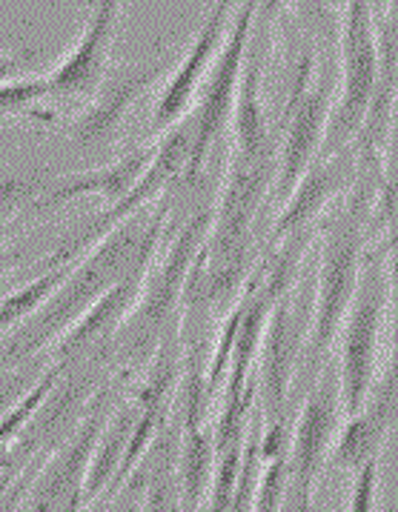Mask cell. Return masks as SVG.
<instances>
[{"label": "cell", "instance_id": "26", "mask_svg": "<svg viewBox=\"0 0 398 512\" xmlns=\"http://www.w3.org/2000/svg\"><path fill=\"white\" fill-rule=\"evenodd\" d=\"M29 61V55H15V52H0V83L15 81L21 69Z\"/></svg>", "mask_w": 398, "mask_h": 512}, {"label": "cell", "instance_id": "16", "mask_svg": "<svg viewBox=\"0 0 398 512\" xmlns=\"http://www.w3.org/2000/svg\"><path fill=\"white\" fill-rule=\"evenodd\" d=\"M141 412H144V407L132 398L126 407H121L104 424V430L95 441L92 458H89V470H86V504H92L121 470L124 455L129 450V441H132L135 427L141 421Z\"/></svg>", "mask_w": 398, "mask_h": 512}, {"label": "cell", "instance_id": "7", "mask_svg": "<svg viewBox=\"0 0 398 512\" xmlns=\"http://www.w3.org/2000/svg\"><path fill=\"white\" fill-rule=\"evenodd\" d=\"M189 149H192V132H189V121L184 118L178 126H172L167 135H161L155 141V155L149 161L147 172L138 178V184L132 186L121 201L109 204L92 221H86L78 232H72L55 252H49L41 261V269H58L66 267V264H75L86 249H92L101 238H106L115 226H121L126 218H132V215H138L147 206L155 204V198L169 184L184 178L189 164Z\"/></svg>", "mask_w": 398, "mask_h": 512}, {"label": "cell", "instance_id": "8", "mask_svg": "<svg viewBox=\"0 0 398 512\" xmlns=\"http://www.w3.org/2000/svg\"><path fill=\"white\" fill-rule=\"evenodd\" d=\"M304 272L275 301L270 321L264 329V341L258 349V364H255V381H258V401H261V421L273 424L284 418V407L290 398L295 375L301 372L304 349L310 338V315L313 301L304 298Z\"/></svg>", "mask_w": 398, "mask_h": 512}, {"label": "cell", "instance_id": "24", "mask_svg": "<svg viewBox=\"0 0 398 512\" xmlns=\"http://www.w3.org/2000/svg\"><path fill=\"white\" fill-rule=\"evenodd\" d=\"M290 6H293V0H258L252 32H255V35H264V38H273L275 23L281 21V15H284Z\"/></svg>", "mask_w": 398, "mask_h": 512}, {"label": "cell", "instance_id": "12", "mask_svg": "<svg viewBox=\"0 0 398 512\" xmlns=\"http://www.w3.org/2000/svg\"><path fill=\"white\" fill-rule=\"evenodd\" d=\"M169 63H172V55L158 52L155 58L144 63L109 69V75L98 86V92L89 98L84 112L69 126L72 144L81 149H92V146H101L109 138H115L126 115L132 112V106L141 101V95L149 86L167 72Z\"/></svg>", "mask_w": 398, "mask_h": 512}, {"label": "cell", "instance_id": "23", "mask_svg": "<svg viewBox=\"0 0 398 512\" xmlns=\"http://www.w3.org/2000/svg\"><path fill=\"white\" fill-rule=\"evenodd\" d=\"M378 492H381V461H373L353 472L347 512H378Z\"/></svg>", "mask_w": 398, "mask_h": 512}, {"label": "cell", "instance_id": "19", "mask_svg": "<svg viewBox=\"0 0 398 512\" xmlns=\"http://www.w3.org/2000/svg\"><path fill=\"white\" fill-rule=\"evenodd\" d=\"M72 264L58 269H43L41 275H35L32 281H26L23 287L15 292H9L6 298H0V335L6 329L18 327L21 321H26L29 315H35L38 309L46 304V298L61 287V281L66 278Z\"/></svg>", "mask_w": 398, "mask_h": 512}, {"label": "cell", "instance_id": "10", "mask_svg": "<svg viewBox=\"0 0 398 512\" xmlns=\"http://www.w3.org/2000/svg\"><path fill=\"white\" fill-rule=\"evenodd\" d=\"M232 12L235 9L227 3H212L210 15L201 23L192 46L184 52V58L172 66V75L167 78L158 101L152 106V118H149L147 126V135L152 141H158L172 126L184 121L189 115V106L198 101V92L210 75L212 63L227 41Z\"/></svg>", "mask_w": 398, "mask_h": 512}, {"label": "cell", "instance_id": "22", "mask_svg": "<svg viewBox=\"0 0 398 512\" xmlns=\"http://www.w3.org/2000/svg\"><path fill=\"white\" fill-rule=\"evenodd\" d=\"M43 98H52L49 75H29V78L0 83V118L21 115L23 109L35 106Z\"/></svg>", "mask_w": 398, "mask_h": 512}, {"label": "cell", "instance_id": "4", "mask_svg": "<svg viewBox=\"0 0 398 512\" xmlns=\"http://www.w3.org/2000/svg\"><path fill=\"white\" fill-rule=\"evenodd\" d=\"M378 66V12L373 0H344L338 23L336 103L321 155H333L344 146L356 144L376 98Z\"/></svg>", "mask_w": 398, "mask_h": 512}, {"label": "cell", "instance_id": "1", "mask_svg": "<svg viewBox=\"0 0 398 512\" xmlns=\"http://www.w3.org/2000/svg\"><path fill=\"white\" fill-rule=\"evenodd\" d=\"M169 206H155L152 212H138L126 218L124 224L115 226L106 238H101L92 249L69 267L61 287L55 289L46 304L35 315H29L12 341L6 344V358H29L41 349L52 347L55 338H61L86 309L98 298H104L112 287H118L135 272H144L155 261L164 229H167Z\"/></svg>", "mask_w": 398, "mask_h": 512}, {"label": "cell", "instance_id": "27", "mask_svg": "<svg viewBox=\"0 0 398 512\" xmlns=\"http://www.w3.org/2000/svg\"><path fill=\"white\" fill-rule=\"evenodd\" d=\"M21 258V252H15V249H0V275L6 272V269H12V264Z\"/></svg>", "mask_w": 398, "mask_h": 512}, {"label": "cell", "instance_id": "5", "mask_svg": "<svg viewBox=\"0 0 398 512\" xmlns=\"http://www.w3.org/2000/svg\"><path fill=\"white\" fill-rule=\"evenodd\" d=\"M212 226V206L189 218L187 224L178 229V235L164 249H158L155 261L149 264L147 278L141 295L135 301L132 312L126 315L124 327L118 335L124 338V352L129 355H144L147 344H155L158 338L167 335L169 321L175 315L178 304L184 301L189 272L207 241Z\"/></svg>", "mask_w": 398, "mask_h": 512}, {"label": "cell", "instance_id": "21", "mask_svg": "<svg viewBox=\"0 0 398 512\" xmlns=\"http://www.w3.org/2000/svg\"><path fill=\"white\" fill-rule=\"evenodd\" d=\"M290 484V464L287 455H275V458H261V472H258V484L252 495L250 512H278L284 492Z\"/></svg>", "mask_w": 398, "mask_h": 512}, {"label": "cell", "instance_id": "28", "mask_svg": "<svg viewBox=\"0 0 398 512\" xmlns=\"http://www.w3.org/2000/svg\"><path fill=\"white\" fill-rule=\"evenodd\" d=\"M212 3H227V6H232V9L238 6V0H212Z\"/></svg>", "mask_w": 398, "mask_h": 512}, {"label": "cell", "instance_id": "2", "mask_svg": "<svg viewBox=\"0 0 398 512\" xmlns=\"http://www.w3.org/2000/svg\"><path fill=\"white\" fill-rule=\"evenodd\" d=\"M393 238L384 235L367 249L353 307L338 332V387L347 415L367 407L381 372L384 332L393 318Z\"/></svg>", "mask_w": 398, "mask_h": 512}, {"label": "cell", "instance_id": "9", "mask_svg": "<svg viewBox=\"0 0 398 512\" xmlns=\"http://www.w3.org/2000/svg\"><path fill=\"white\" fill-rule=\"evenodd\" d=\"M347 412L341 404L338 387V369L327 361L313 378V390L304 398L287 447L290 478L301 484H318L321 472L327 470L330 452L336 444L338 430L344 424Z\"/></svg>", "mask_w": 398, "mask_h": 512}, {"label": "cell", "instance_id": "25", "mask_svg": "<svg viewBox=\"0 0 398 512\" xmlns=\"http://www.w3.org/2000/svg\"><path fill=\"white\" fill-rule=\"evenodd\" d=\"M278 512H318V507H315L313 484H301V481H293V478H290Z\"/></svg>", "mask_w": 398, "mask_h": 512}, {"label": "cell", "instance_id": "20", "mask_svg": "<svg viewBox=\"0 0 398 512\" xmlns=\"http://www.w3.org/2000/svg\"><path fill=\"white\" fill-rule=\"evenodd\" d=\"M52 178H46V172H3L0 175V226L12 221L21 209L32 206L38 201L46 184Z\"/></svg>", "mask_w": 398, "mask_h": 512}, {"label": "cell", "instance_id": "13", "mask_svg": "<svg viewBox=\"0 0 398 512\" xmlns=\"http://www.w3.org/2000/svg\"><path fill=\"white\" fill-rule=\"evenodd\" d=\"M81 3L89 6V18L81 38L52 72H46L52 98H92L109 75L112 43L118 35L126 0H81Z\"/></svg>", "mask_w": 398, "mask_h": 512}, {"label": "cell", "instance_id": "11", "mask_svg": "<svg viewBox=\"0 0 398 512\" xmlns=\"http://www.w3.org/2000/svg\"><path fill=\"white\" fill-rule=\"evenodd\" d=\"M358 181V155L356 146H344L333 155H321L304 178L295 184L287 201L275 209V221L270 226L267 246L290 238L295 232L313 229L321 224L324 212L336 206Z\"/></svg>", "mask_w": 398, "mask_h": 512}, {"label": "cell", "instance_id": "3", "mask_svg": "<svg viewBox=\"0 0 398 512\" xmlns=\"http://www.w3.org/2000/svg\"><path fill=\"white\" fill-rule=\"evenodd\" d=\"M336 83L338 69L333 72L327 63L315 61V49L307 46L298 58L293 86L281 112L278 169H275L273 195H270L275 209L287 201L295 184L321 155L333 103H336Z\"/></svg>", "mask_w": 398, "mask_h": 512}, {"label": "cell", "instance_id": "17", "mask_svg": "<svg viewBox=\"0 0 398 512\" xmlns=\"http://www.w3.org/2000/svg\"><path fill=\"white\" fill-rule=\"evenodd\" d=\"M390 430H393V424L373 407H364L356 415H347L341 430H338L327 467L347 470L353 475L361 467L381 461V452H384V444L390 438Z\"/></svg>", "mask_w": 398, "mask_h": 512}, {"label": "cell", "instance_id": "6", "mask_svg": "<svg viewBox=\"0 0 398 512\" xmlns=\"http://www.w3.org/2000/svg\"><path fill=\"white\" fill-rule=\"evenodd\" d=\"M255 9H258V0H241L235 6L227 41L221 46L210 75L198 92L192 115H187L192 149H189V164L181 181L198 178V172L210 161V152L224 138L227 126L232 123V112H235V101H238V83H241L252 23H255Z\"/></svg>", "mask_w": 398, "mask_h": 512}, {"label": "cell", "instance_id": "14", "mask_svg": "<svg viewBox=\"0 0 398 512\" xmlns=\"http://www.w3.org/2000/svg\"><path fill=\"white\" fill-rule=\"evenodd\" d=\"M104 424V407H95L86 415L72 441L41 472L26 512H81V507H86V470Z\"/></svg>", "mask_w": 398, "mask_h": 512}, {"label": "cell", "instance_id": "15", "mask_svg": "<svg viewBox=\"0 0 398 512\" xmlns=\"http://www.w3.org/2000/svg\"><path fill=\"white\" fill-rule=\"evenodd\" d=\"M152 155H155V141L126 152L124 158H118L112 164L52 178L38 195V201L32 204V212L61 209V206L78 201V198H104L106 204H115V201L124 198L132 186L138 184V178L147 172Z\"/></svg>", "mask_w": 398, "mask_h": 512}, {"label": "cell", "instance_id": "18", "mask_svg": "<svg viewBox=\"0 0 398 512\" xmlns=\"http://www.w3.org/2000/svg\"><path fill=\"white\" fill-rule=\"evenodd\" d=\"M218 464V444L215 430L201 424V415L187 418L184 441L178 455V484H181V504L187 510H198L204 495H210L212 478Z\"/></svg>", "mask_w": 398, "mask_h": 512}]
</instances>
